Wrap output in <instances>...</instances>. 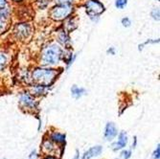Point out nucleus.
<instances>
[{
  "label": "nucleus",
  "mask_w": 160,
  "mask_h": 159,
  "mask_svg": "<svg viewBox=\"0 0 160 159\" xmlns=\"http://www.w3.org/2000/svg\"><path fill=\"white\" fill-rule=\"evenodd\" d=\"M41 149H42V152L45 153V154H50L52 153V152L55 150V147L53 145V143L49 140H44V142L42 143V146H41Z\"/></svg>",
  "instance_id": "obj_12"
},
{
  "label": "nucleus",
  "mask_w": 160,
  "mask_h": 159,
  "mask_svg": "<svg viewBox=\"0 0 160 159\" xmlns=\"http://www.w3.org/2000/svg\"><path fill=\"white\" fill-rule=\"evenodd\" d=\"M85 93H86V91L84 88L79 87V86H77V85H73L71 88V94L75 99H79V98L82 97L83 95H85Z\"/></svg>",
  "instance_id": "obj_11"
},
{
  "label": "nucleus",
  "mask_w": 160,
  "mask_h": 159,
  "mask_svg": "<svg viewBox=\"0 0 160 159\" xmlns=\"http://www.w3.org/2000/svg\"><path fill=\"white\" fill-rule=\"evenodd\" d=\"M108 54L115 55V48H114V47H110V48H108Z\"/></svg>",
  "instance_id": "obj_25"
},
{
  "label": "nucleus",
  "mask_w": 160,
  "mask_h": 159,
  "mask_svg": "<svg viewBox=\"0 0 160 159\" xmlns=\"http://www.w3.org/2000/svg\"><path fill=\"white\" fill-rule=\"evenodd\" d=\"M159 42V39H148L146 42H144L143 44H140L139 45V50H142L143 47L147 44H154V43H158Z\"/></svg>",
  "instance_id": "obj_18"
},
{
  "label": "nucleus",
  "mask_w": 160,
  "mask_h": 159,
  "mask_svg": "<svg viewBox=\"0 0 160 159\" xmlns=\"http://www.w3.org/2000/svg\"><path fill=\"white\" fill-rule=\"evenodd\" d=\"M127 144H128V135L125 132H122L119 134L118 140L112 144V149H113V151L122 150L127 146Z\"/></svg>",
  "instance_id": "obj_7"
},
{
  "label": "nucleus",
  "mask_w": 160,
  "mask_h": 159,
  "mask_svg": "<svg viewBox=\"0 0 160 159\" xmlns=\"http://www.w3.org/2000/svg\"><path fill=\"white\" fill-rule=\"evenodd\" d=\"M57 4H71L74 3L76 0H54Z\"/></svg>",
  "instance_id": "obj_20"
},
{
  "label": "nucleus",
  "mask_w": 160,
  "mask_h": 159,
  "mask_svg": "<svg viewBox=\"0 0 160 159\" xmlns=\"http://www.w3.org/2000/svg\"><path fill=\"white\" fill-rule=\"evenodd\" d=\"M19 104L20 107L27 111H34L38 108V102L29 93H22L20 95Z\"/></svg>",
  "instance_id": "obj_5"
},
{
  "label": "nucleus",
  "mask_w": 160,
  "mask_h": 159,
  "mask_svg": "<svg viewBox=\"0 0 160 159\" xmlns=\"http://www.w3.org/2000/svg\"><path fill=\"white\" fill-rule=\"evenodd\" d=\"M58 41H59L62 45L68 46L70 43V37L68 36V32L66 30H61L58 34Z\"/></svg>",
  "instance_id": "obj_10"
},
{
  "label": "nucleus",
  "mask_w": 160,
  "mask_h": 159,
  "mask_svg": "<svg viewBox=\"0 0 160 159\" xmlns=\"http://www.w3.org/2000/svg\"><path fill=\"white\" fill-rule=\"evenodd\" d=\"M73 12V6L71 4H57L49 12L50 17L55 21H62L70 17Z\"/></svg>",
  "instance_id": "obj_3"
},
{
  "label": "nucleus",
  "mask_w": 160,
  "mask_h": 159,
  "mask_svg": "<svg viewBox=\"0 0 160 159\" xmlns=\"http://www.w3.org/2000/svg\"><path fill=\"white\" fill-rule=\"evenodd\" d=\"M152 158L153 159H159L160 158V148H159V145H157V148H156V150L154 151V152L152 154Z\"/></svg>",
  "instance_id": "obj_22"
},
{
  "label": "nucleus",
  "mask_w": 160,
  "mask_h": 159,
  "mask_svg": "<svg viewBox=\"0 0 160 159\" xmlns=\"http://www.w3.org/2000/svg\"><path fill=\"white\" fill-rule=\"evenodd\" d=\"M12 1H14V2H19V1H21V0H12Z\"/></svg>",
  "instance_id": "obj_29"
},
{
  "label": "nucleus",
  "mask_w": 160,
  "mask_h": 159,
  "mask_svg": "<svg viewBox=\"0 0 160 159\" xmlns=\"http://www.w3.org/2000/svg\"><path fill=\"white\" fill-rule=\"evenodd\" d=\"M46 87L47 86L44 85H40V84H35L34 87L32 88V92L35 95H41L44 94L46 92Z\"/></svg>",
  "instance_id": "obj_14"
},
{
  "label": "nucleus",
  "mask_w": 160,
  "mask_h": 159,
  "mask_svg": "<svg viewBox=\"0 0 160 159\" xmlns=\"http://www.w3.org/2000/svg\"><path fill=\"white\" fill-rule=\"evenodd\" d=\"M130 24H132V21H130V19L128 17H124L122 19V25L124 27H129Z\"/></svg>",
  "instance_id": "obj_21"
},
{
  "label": "nucleus",
  "mask_w": 160,
  "mask_h": 159,
  "mask_svg": "<svg viewBox=\"0 0 160 159\" xmlns=\"http://www.w3.org/2000/svg\"><path fill=\"white\" fill-rule=\"evenodd\" d=\"M130 155H132V152L130 151H124L121 154L123 159H128L130 157Z\"/></svg>",
  "instance_id": "obj_23"
},
{
  "label": "nucleus",
  "mask_w": 160,
  "mask_h": 159,
  "mask_svg": "<svg viewBox=\"0 0 160 159\" xmlns=\"http://www.w3.org/2000/svg\"><path fill=\"white\" fill-rule=\"evenodd\" d=\"M6 7H8L7 6V0H0V10L4 9Z\"/></svg>",
  "instance_id": "obj_24"
},
{
  "label": "nucleus",
  "mask_w": 160,
  "mask_h": 159,
  "mask_svg": "<svg viewBox=\"0 0 160 159\" xmlns=\"http://www.w3.org/2000/svg\"><path fill=\"white\" fill-rule=\"evenodd\" d=\"M128 4V0H115V7L117 9H124Z\"/></svg>",
  "instance_id": "obj_16"
},
{
  "label": "nucleus",
  "mask_w": 160,
  "mask_h": 159,
  "mask_svg": "<svg viewBox=\"0 0 160 159\" xmlns=\"http://www.w3.org/2000/svg\"><path fill=\"white\" fill-rule=\"evenodd\" d=\"M75 59H76V55H74L73 53H69L65 56V59H63V60H65L66 65H67V67H69L72 63L74 62Z\"/></svg>",
  "instance_id": "obj_15"
},
{
  "label": "nucleus",
  "mask_w": 160,
  "mask_h": 159,
  "mask_svg": "<svg viewBox=\"0 0 160 159\" xmlns=\"http://www.w3.org/2000/svg\"><path fill=\"white\" fill-rule=\"evenodd\" d=\"M51 140L57 144H64L65 143V135L60 132H54L51 135Z\"/></svg>",
  "instance_id": "obj_13"
},
{
  "label": "nucleus",
  "mask_w": 160,
  "mask_h": 159,
  "mask_svg": "<svg viewBox=\"0 0 160 159\" xmlns=\"http://www.w3.org/2000/svg\"><path fill=\"white\" fill-rule=\"evenodd\" d=\"M30 159H37V154H36V152H33L30 155Z\"/></svg>",
  "instance_id": "obj_26"
},
{
  "label": "nucleus",
  "mask_w": 160,
  "mask_h": 159,
  "mask_svg": "<svg viewBox=\"0 0 160 159\" xmlns=\"http://www.w3.org/2000/svg\"><path fill=\"white\" fill-rule=\"evenodd\" d=\"M7 64V57L4 54L0 53V71L3 70Z\"/></svg>",
  "instance_id": "obj_17"
},
{
  "label": "nucleus",
  "mask_w": 160,
  "mask_h": 159,
  "mask_svg": "<svg viewBox=\"0 0 160 159\" xmlns=\"http://www.w3.org/2000/svg\"><path fill=\"white\" fill-rule=\"evenodd\" d=\"M118 133L117 127L113 123H108L106 126V129H105V137L107 140L110 141L112 139H114Z\"/></svg>",
  "instance_id": "obj_8"
},
{
  "label": "nucleus",
  "mask_w": 160,
  "mask_h": 159,
  "mask_svg": "<svg viewBox=\"0 0 160 159\" xmlns=\"http://www.w3.org/2000/svg\"><path fill=\"white\" fill-rule=\"evenodd\" d=\"M32 29L31 26L28 23H18L14 26L13 29V34L19 40H25L31 35Z\"/></svg>",
  "instance_id": "obj_6"
},
{
  "label": "nucleus",
  "mask_w": 160,
  "mask_h": 159,
  "mask_svg": "<svg viewBox=\"0 0 160 159\" xmlns=\"http://www.w3.org/2000/svg\"><path fill=\"white\" fill-rule=\"evenodd\" d=\"M63 57V51L58 44H50L43 49L41 53L40 63L44 66L59 63Z\"/></svg>",
  "instance_id": "obj_1"
},
{
  "label": "nucleus",
  "mask_w": 160,
  "mask_h": 159,
  "mask_svg": "<svg viewBox=\"0 0 160 159\" xmlns=\"http://www.w3.org/2000/svg\"><path fill=\"white\" fill-rule=\"evenodd\" d=\"M84 8L87 14L91 17H98L105 11V7L99 0H85Z\"/></svg>",
  "instance_id": "obj_4"
},
{
  "label": "nucleus",
  "mask_w": 160,
  "mask_h": 159,
  "mask_svg": "<svg viewBox=\"0 0 160 159\" xmlns=\"http://www.w3.org/2000/svg\"><path fill=\"white\" fill-rule=\"evenodd\" d=\"M58 75H59V72L55 69L36 68L32 73V80L35 84L49 86L55 82Z\"/></svg>",
  "instance_id": "obj_2"
},
{
  "label": "nucleus",
  "mask_w": 160,
  "mask_h": 159,
  "mask_svg": "<svg viewBox=\"0 0 160 159\" xmlns=\"http://www.w3.org/2000/svg\"><path fill=\"white\" fill-rule=\"evenodd\" d=\"M45 159H56L55 157H53V156H48L47 158H45Z\"/></svg>",
  "instance_id": "obj_28"
},
{
  "label": "nucleus",
  "mask_w": 160,
  "mask_h": 159,
  "mask_svg": "<svg viewBox=\"0 0 160 159\" xmlns=\"http://www.w3.org/2000/svg\"><path fill=\"white\" fill-rule=\"evenodd\" d=\"M102 151H103V149H102L101 146L92 147V148H90L87 152H84V154L82 155V159H91L93 157H96L99 154H101Z\"/></svg>",
  "instance_id": "obj_9"
},
{
  "label": "nucleus",
  "mask_w": 160,
  "mask_h": 159,
  "mask_svg": "<svg viewBox=\"0 0 160 159\" xmlns=\"http://www.w3.org/2000/svg\"><path fill=\"white\" fill-rule=\"evenodd\" d=\"M156 1H158V0H156Z\"/></svg>",
  "instance_id": "obj_30"
},
{
  "label": "nucleus",
  "mask_w": 160,
  "mask_h": 159,
  "mask_svg": "<svg viewBox=\"0 0 160 159\" xmlns=\"http://www.w3.org/2000/svg\"><path fill=\"white\" fill-rule=\"evenodd\" d=\"M136 143H137V139H136V137H134V141H133V144H132V147L133 148L136 147Z\"/></svg>",
  "instance_id": "obj_27"
},
{
  "label": "nucleus",
  "mask_w": 160,
  "mask_h": 159,
  "mask_svg": "<svg viewBox=\"0 0 160 159\" xmlns=\"http://www.w3.org/2000/svg\"><path fill=\"white\" fill-rule=\"evenodd\" d=\"M152 17L153 19L155 20H159V17H160V12H159V9L158 8H154L152 11Z\"/></svg>",
  "instance_id": "obj_19"
}]
</instances>
